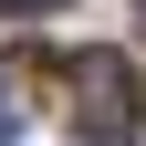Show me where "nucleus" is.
<instances>
[{
  "label": "nucleus",
  "instance_id": "nucleus-2",
  "mask_svg": "<svg viewBox=\"0 0 146 146\" xmlns=\"http://www.w3.org/2000/svg\"><path fill=\"white\" fill-rule=\"evenodd\" d=\"M0 136H21V84L0 73Z\"/></svg>",
  "mask_w": 146,
  "mask_h": 146
},
{
  "label": "nucleus",
  "instance_id": "nucleus-1",
  "mask_svg": "<svg viewBox=\"0 0 146 146\" xmlns=\"http://www.w3.org/2000/svg\"><path fill=\"white\" fill-rule=\"evenodd\" d=\"M73 125L94 146H115L125 125H136V63H125V52H84V63H73Z\"/></svg>",
  "mask_w": 146,
  "mask_h": 146
},
{
  "label": "nucleus",
  "instance_id": "nucleus-3",
  "mask_svg": "<svg viewBox=\"0 0 146 146\" xmlns=\"http://www.w3.org/2000/svg\"><path fill=\"white\" fill-rule=\"evenodd\" d=\"M21 11H31V0H0V21H21Z\"/></svg>",
  "mask_w": 146,
  "mask_h": 146
}]
</instances>
